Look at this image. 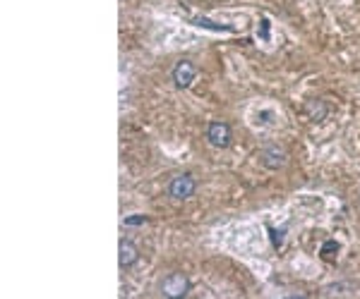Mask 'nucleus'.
Instances as JSON below:
<instances>
[{"instance_id": "obj_1", "label": "nucleus", "mask_w": 360, "mask_h": 299, "mask_svg": "<svg viewBox=\"0 0 360 299\" xmlns=\"http://www.w3.org/2000/svg\"><path fill=\"white\" fill-rule=\"evenodd\" d=\"M204 139H207V144L211 149H228V146H231V139H233L231 124L223 122V120H211V122L207 124Z\"/></svg>"}, {"instance_id": "obj_2", "label": "nucleus", "mask_w": 360, "mask_h": 299, "mask_svg": "<svg viewBox=\"0 0 360 299\" xmlns=\"http://www.w3.org/2000/svg\"><path fill=\"white\" fill-rule=\"evenodd\" d=\"M161 295L168 299H182L190 295V280L182 273H168L161 280Z\"/></svg>"}, {"instance_id": "obj_3", "label": "nucleus", "mask_w": 360, "mask_h": 299, "mask_svg": "<svg viewBox=\"0 0 360 299\" xmlns=\"http://www.w3.org/2000/svg\"><path fill=\"white\" fill-rule=\"evenodd\" d=\"M194 191H197V179H194L190 173L176 175L168 182V196H171L173 201H185V199L192 196Z\"/></svg>"}, {"instance_id": "obj_4", "label": "nucleus", "mask_w": 360, "mask_h": 299, "mask_svg": "<svg viewBox=\"0 0 360 299\" xmlns=\"http://www.w3.org/2000/svg\"><path fill=\"white\" fill-rule=\"evenodd\" d=\"M260 163L267 168V170H281L283 165L288 163V153L281 149L278 144H267L260 151Z\"/></svg>"}, {"instance_id": "obj_5", "label": "nucleus", "mask_w": 360, "mask_h": 299, "mask_svg": "<svg viewBox=\"0 0 360 299\" xmlns=\"http://www.w3.org/2000/svg\"><path fill=\"white\" fill-rule=\"evenodd\" d=\"M171 77H173V84H176L178 89H187V86H192V82L197 79V67H194L190 60H180V62H176Z\"/></svg>"}, {"instance_id": "obj_6", "label": "nucleus", "mask_w": 360, "mask_h": 299, "mask_svg": "<svg viewBox=\"0 0 360 299\" xmlns=\"http://www.w3.org/2000/svg\"><path fill=\"white\" fill-rule=\"evenodd\" d=\"M137 261H139V249L135 246V242L120 239V244H118V263H120V268H132Z\"/></svg>"}, {"instance_id": "obj_7", "label": "nucleus", "mask_w": 360, "mask_h": 299, "mask_svg": "<svg viewBox=\"0 0 360 299\" xmlns=\"http://www.w3.org/2000/svg\"><path fill=\"white\" fill-rule=\"evenodd\" d=\"M305 115L312 120V122H322L327 115H329V106L324 103V101H307V106H305Z\"/></svg>"}, {"instance_id": "obj_8", "label": "nucleus", "mask_w": 360, "mask_h": 299, "mask_svg": "<svg viewBox=\"0 0 360 299\" xmlns=\"http://www.w3.org/2000/svg\"><path fill=\"white\" fill-rule=\"evenodd\" d=\"M123 223L127 225V228H130V225H144V223H147V216H139V213H135V216H127Z\"/></svg>"}]
</instances>
